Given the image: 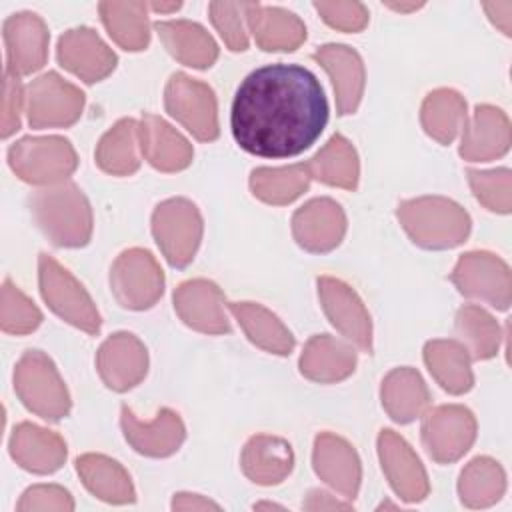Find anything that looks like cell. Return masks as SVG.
<instances>
[{"instance_id": "obj_8", "label": "cell", "mask_w": 512, "mask_h": 512, "mask_svg": "<svg viewBox=\"0 0 512 512\" xmlns=\"http://www.w3.org/2000/svg\"><path fill=\"white\" fill-rule=\"evenodd\" d=\"M26 114L32 128L68 126L76 122L84 106V94L56 72H48L26 88Z\"/></svg>"}, {"instance_id": "obj_2", "label": "cell", "mask_w": 512, "mask_h": 512, "mask_svg": "<svg viewBox=\"0 0 512 512\" xmlns=\"http://www.w3.org/2000/svg\"><path fill=\"white\" fill-rule=\"evenodd\" d=\"M38 228L56 246H84L92 232L90 206L74 184L38 190L30 196Z\"/></svg>"}, {"instance_id": "obj_30", "label": "cell", "mask_w": 512, "mask_h": 512, "mask_svg": "<svg viewBox=\"0 0 512 512\" xmlns=\"http://www.w3.org/2000/svg\"><path fill=\"white\" fill-rule=\"evenodd\" d=\"M428 390L420 374L412 368H398L390 372L382 384V404L392 420L412 422L428 406Z\"/></svg>"}, {"instance_id": "obj_18", "label": "cell", "mask_w": 512, "mask_h": 512, "mask_svg": "<svg viewBox=\"0 0 512 512\" xmlns=\"http://www.w3.org/2000/svg\"><path fill=\"white\" fill-rule=\"evenodd\" d=\"M122 430L136 452L146 456H168L184 440V424L176 412L162 408L154 422L142 424L128 406H122Z\"/></svg>"}, {"instance_id": "obj_38", "label": "cell", "mask_w": 512, "mask_h": 512, "mask_svg": "<svg viewBox=\"0 0 512 512\" xmlns=\"http://www.w3.org/2000/svg\"><path fill=\"white\" fill-rule=\"evenodd\" d=\"M466 104L454 90H436L428 94L422 106V124L430 136L442 144H450L460 130Z\"/></svg>"}, {"instance_id": "obj_43", "label": "cell", "mask_w": 512, "mask_h": 512, "mask_svg": "<svg viewBox=\"0 0 512 512\" xmlns=\"http://www.w3.org/2000/svg\"><path fill=\"white\" fill-rule=\"evenodd\" d=\"M24 102V92L18 76L4 70V98H2V138H8L20 128V108Z\"/></svg>"}, {"instance_id": "obj_19", "label": "cell", "mask_w": 512, "mask_h": 512, "mask_svg": "<svg viewBox=\"0 0 512 512\" xmlns=\"http://www.w3.org/2000/svg\"><path fill=\"white\" fill-rule=\"evenodd\" d=\"M378 452L392 488L408 502L422 500L428 492L426 474L410 446L392 430H382L378 438Z\"/></svg>"}, {"instance_id": "obj_24", "label": "cell", "mask_w": 512, "mask_h": 512, "mask_svg": "<svg viewBox=\"0 0 512 512\" xmlns=\"http://www.w3.org/2000/svg\"><path fill=\"white\" fill-rule=\"evenodd\" d=\"M314 468L330 486L346 498H354L360 484V462L348 442L332 434H320L314 444Z\"/></svg>"}, {"instance_id": "obj_20", "label": "cell", "mask_w": 512, "mask_h": 512, "mask_svg": "<svg viewBox=\"0 0 512 512\" xmlns=\"http://www.w3.org/2000/svg\"><path fill=\"white\" fill-rule=\"evenodd\" d=\"M312 58L322 64L332 78L338 114H352L360 102L364 88V66L360 56L348 46L326 44L318 48Z\"/></svg>"}, {"instance_id": "obj_23", "label": "cell", "mask_w": 512, "mask_h": 512, "mask_svg": "<svg viewBox=\"0 0 512 512\" xmlns=\"http://www.w3.org/2000/svg\"><path fill=\"white\" fill-rule=\"evenodd\" d=\"M10 454L22 468L46 474L62 466L66 458V444L58 434L24 422L12 432Z\"/></svg>"}, {"instance_id": "obj_4", "label": "cell", "mask_w": 512, "mask_h": 512, "mask_svg": "<svg viewBox=\"0 0 512 512\" xmlns=\"http://www.w3.org/2000/svg\"><path fill=\"white\" fill-rule=\"evenodd\" d=\"M14 388L22 404L44 420H60L70 410V398L52 360L40 350H28L14 372Z\"/></svg>"}, {"instance_id": "obj_11", "label": "cell", "mask_w": 512, "mask_h": 512, "mask_svg": "<svg viewBox=\"0 0 512 512\" xmlns=\"http://www.w3.org/2000/svg\"><path fill=\"white\" fill-rule=\"evenodd\" d=\"M474 418L462 406H440L424 418L422 442L436 462L460 458L474 440Z\"/></svg>"}, {"instance_id": "obj_15", "label": "cell", "mask_w": 512, "mask_h": 512, "mask_svg": "<svg viewBox=\"0 0 512 512\" xmlns=\"http://www.w3.org/2000/svg\"><path fill=\"white\" fill-rule=\"evenodd\" d=\"M58 62L92 84L108 76L116 66V54L90 28L68 30L58 40Z\"/></svg>"}, {"instance_id": "obj_21", "label": "cell", "mask_w": 512, "mask_h": 512, "mask_svg": "<svg viewBox=\"0 0 512 512\" xmlns=\"http://www.w3.org/2000/svg\"><path fill=\"white\" fill-rule=\"evenodd\" d=\"M222 292L208 280H190L174 292V306L180 318L202 332L222 334L230 332L228 320L222 312Z\"/></svg>"}, {"instance_id": "obj_6", "label": "cell", "mask_w": 512, "mask_h": 512, "mask_svg": "<svg viewBox=\"0 0 512 512\" xmlns=\"http://www.w3.org/2000/svg\"><path fill=\"white\" fill-rule=\"evenodd\" d=\"M8 162L22 180L48 184L66 178L76 168V154L60 136L22 138L10 146Z\"/></svg>"}, {"instance_id": "obj_10", "label": "cell", "mask_w": 512, "mask_h": 512, "mask_svg": "<svg viewBox=\"0 0 512 512\" xmlns=\"http://www.w3.org/2000/svg\"><path fill=\"white\" fill-rule=\"evenodd\" d=\"M164 100L166 110L198 140H214L218 136L216 98L210 86L178 72L170 78Z\"/></svg>"}, {"instance_id": "obj_33", "label": "cell", "mask_w": 512, "mask_h": 512, "mask_svg": "<svg viewBox=\"0 0 512 512\" xmlns=\"http://www.w3.org/2000/svg\"><path fill=\"white\" fill-rule=\"evenodd\" d=\"M148 4L144 2H102L100 16L108 34L126 50L146 48L148 34Z\"/></svg>"}, {"instance_id": "obj_9", "label": "cell", "mask_w": 512, "mask_h": 512, "mask_svg": "<svg viewBox=\"0 0 512 512\" xmlns=\"http://www.w3.org/2000/svg\"><path fill=\"white\" fill-rule=\"evenodd\" d=\"M110 286L116 300L124 308L144 310L150 308L162 294L164 276L150 252L134 248L114 262Z\"/></svg>"}, {"instance_id": "obj_16", "label": "cell", "mask_w": 512, "mask_h": 512, "mask_svg": "<svg viewBox=\"0 0 512 512\" xmlns=\"http://www.w3.org/2000/svg\"><path fill=\"white\" fill-rule=\"evenodd\" d=\"M294 238L310 252H328L340 244L346 218L342 208L330 198H316L302 206L292 218Z\"/></svg>"}, {"instance_id": "obj_17", "label": "cell", "mask_w": 512, "mask_h": 512, "mask_svg": "<svg viewBox=\"0 0 512 512\" xmlns=\"http://www.w3.org/2000/svg\"><path fill=\"white\" fill-rule=\"evenodd\" d=\"M146 348L138 338L118 332L108 338L98 352V370L108 388L124 392L136 386L146 374Z\"/></svg>"}, {"instance_id": "obj_44", "label": "cell", "mask_w": 512, "mask_h": 512, "mask_svg": "<svg viewBox=\"0 0 512 512\" xmlns=\"http://www.w3.org/2000/svg\"><path fill=\"white\" fill-rule=\"evenodd\" d=\"M470 184L474 188V194L480 202H484L490 210H500V204L496 200V190H506L510 182L508 170H492V172H468Z\"/></svg>"}, {"instance_id": "obj_27", "label": "cell", "mask_w": 512, "mask_h": 512, "mask_svg": "<svg viewBox=\"0 0 512 512\" xmlns=\"http://www.w3.org/2000/svg\"><path fill=\"white\" fill-rule=\"evenodd\" d=\"M292 448L286 440L258 434L250 438L242 454V468L258 484H278L292 470Z\"/></svg>"}, {"instance_id": "obj_32", "label": "cell", "mask_w": 512, "mask_h": 512, "mask_svg": "<svg viewBox=\"0 0 512 512\" xmlns=\"http://www.w3.org/2000/svg\"><path fill=\"white\" fill-rule=\"evenodd\" d=\"M76 470L84 478L88 490L94 492L98 498L108 502L134 500V488L130 484V478L118 462L106 456L86 454L76 460Z\"/></svg>"}, {"instance_id": "obj_26", "label": "cell", "mask_w": 512, "mask_h": 512, "mask_svg": "<svg viewBox=\"0 0 512 512\" xmlns=\"http://www.w3.org/2000/svg\"><path fill=\"white\" fill-rule=\"evenodd\" d=\"M154 28L168 52L182 64L194 68H208L214 64L218 56L216 42L200 24L188 20H170L156 22Z\"/></svg>"}, {"instance_id": "obj_47", "label": "cell", "mask_w": 512, "mask_h": 512, "mask_svg": "<svg viewBox=\"0 0 512 512\" xmlns=\"http://www.w3.org/2000/svg\"><path fill=\"white\" fill-rule=\"evenodd\" d=\"M254 508H282V506H276V504H256Z\"/></svg>"}, {"instance_id": "obj_22", "label": "cell", "mask_w": 512, "mask_h": 512, "mask_svg": "<svg viewBox=\"0 0 512 512\" xmlns=\"http://www.w3.org/2000/svg\"><path fill=\"white\" fill-rule=\"evenodd\" d=\"M244 16L262 50H296L306 38L302 20L282 8L244 4Z\"/></svg>"}, {"instance_id": "obj_42", "label": "cell", "mask_w": 512, "mask_h": 512, "mask_svg": "<svg viewBox=\"0 0 512 512\" xmlns=\"http://www.w3.org/2000/svg\"><path fill=\"white\" fill-rule=\"evenodd\" d=\"M326 24L344 32H358L368 22V10L360 2H314Z\"/></svg>"}, {"instance_id": "obj_13", "label": "cell", "mask_w": 512, "mask_h": 512, "mask_svg": "<svg viewBox=\"0 0 512 512\" xmlns=\"http://www.w3.org/2000/svg\"><path fill=\"white\" fill-rule=\"evenodd\" d=\"M6 70L14 76L36 72L46 62L48 28L32 12L12 14L4 22Z\"/></svg>"}, {"instance_id": "obj_5", "label": "cell", "mask_w": 512, "mask_h": 512, "mask_svg": "<svg viewBox=\"0 0 512 512\" xmlns=\"http://www.w3.org/2000/svg\"><path fill=\"white\" fill-rule=\"evenodd\" d=\"M152 232L166 260L182 268L192 258L202 236V218L196 206L184 198L162 202L152 216Z\"/></svg>"}, {"instance_id": "obj_37", "label": "cell", "mask_w": 512, "mask_h": 512, "mask_svg": "<svg viewBox=\"0 0 512 512\" xmlns=\"http://www.w3.org/2000/svg\"><path fill=\"white\" fill-rule=\"evenodd\" d=\"M136 136L138 124L130 118L120 120L98 144L96 162L102 170L110 174H132L140 160L136 154Z\"/></svg>"}, {"instance_id": "obj_36", "label": "cell", "mask_w": 512, "mask_h": 512, "mask_svg": "<svg viewBox=\"0 0 512 512\" xmlns=\"http://www.w3.org/2000/svg\"><path fill=\"white\" fill-rule=\"evenodd\" d=\"M310 182L308 164H294L288 168H258L250 176L254 196L270 204H286L298 198Z\"/></svg>"}, {"instance_id": "obj_3", "label": "cell", "mask_w": 512, "mask_h": 512, "mask_svg": "<svg viewBox=\"0 0 512 512\" xmlns=\"http://www.w3.org/2000/svg\"><path fill=\"white\" fill-rule=\"evenodd\" d=\"M398 218L410 238L424 248H452L470 230L468 214L446 198H418L400 204Z\"/></svg>"}, {"instance_id": "obj_41", "label": "cell", "mask_w": 512, "mask_h": 512, "mask_svg": "<svg viewBox=\"0 0 512 512\" xmlns=\"http://www.w3.org/2000/svg\"><path fill=\"white\" fill-rule=\"evenodd\" d=\"M244 14V4H234V2H212L210 4V20L228 44L230 50L242 52L248 48V38L242 26V16Z\"/></svg>"}, {"instance_id": "obj_35", "label": "cell", "mask_w": 512, "mask_h": 512, "mask_svg": "<svg viewBox=\"0 0 512 512\" xmlns=\"http://www.w3.org/2000/svg\"><path fill=\"white\" fill-rule=\"evenodd\" d=\"M308 170L310 176L332 186L354 190L358 184L356 152L352 144L340 134H334L328 144L308 162Z\"/></svg>"}, {"instance_id": "obj_7", "label": "cell", "mask_w": 512, "mask_h": 512, "mask_svg": "<svg viewBox=\"0 0 512 512\" xmlns=\"http://www.w3.org/2000/svg\"><path fill=\"white\" fill-rule=\"evenodd\" d=\"M40 292L60 318L86 330L88 334L98 332L100 314L90 296L66 268L46 254L40 256Z\"/></svg>"}, {"instance_id": "obj_39", "label": "cell", "mask_w": 512, "mask_h": 512, "mask_svg": "<svg viewBox=\"0 0 512 512\" xmlns=\"http://www.w3.org/2000/svg\"><path fill=\"white\" fill-rule=\"evenodd\" d=\"M456 330L468 342L474 358H490L498 348V326L478 306H464L458 312Z\"/></svg>"}, {"instance_id": "obj_40", "label": "cell", "mask_w": 512, "mask_h": 512, "mask_svg": "<svg viewBox=\"0 0 512 512\" xmlns=\"http://www.w3.org/2000/svg\"><path fill=\"white\" fill-rule=\"evenodd\" d=\"M42 320L40 310L10 280L2 288V330L10 334L32 332Z\"/></svg>"}, {"instance_id": "obj_12", "label": "cell", "mask_w": 512, "mask_h": 512, "mask_svg": "<svg viewBox=\"0 0 512 512\" xmlns=\"http://www.w3.org/2000/svg\"><path fill=\"white\" fill-rule=\"evenodd\" d=\"M458 290L472 298H484L492 306L506 310L510 302L508 266L492 254L474 252L460 258L454 274Z\"/></svg>"}, {"instance_id": "obj_1", "label": "cell", "mask_w": 512, "mask_h": 512, "mask_svg": "<svg viewBox=\"0 0 512 512\" xmlns=\"http://www.w3.org/2000/svg\"><path fill=\"white\" fill-rule=\"evenodd\" d=\"M320 80L300 64H266L238 86L230 128L236 144L260 158H292L308 150L328 122Z\"/></svg>"}, {"instance_id": "obj_25", "label": "cell", "mask_w": 512, "mask_h": 512, "mask_svg": "<svg viewBox=\"0 0 512 512\" xmlns=\"http://www.w3.org/2000/svg\"><path fill=\"white\" fill-rule=\"evenodd\" d=\"M138 136L142 140V152L148 162L164 172L182 170L192 160V148L184 136H180L162 118L144 114L138 126Z\"/></svg>"}, {"instance_id": "obj_45", "label": "cell", "mask_w": 512, "mask_h": 512, "mask_svg": "<svg viewBox=\"0 0 512 512\" xmlns=\"http://www.w3.org/2000/svg\"><path fill=\"white\" fill-rule=\"evenodd\" d=\"M182 4L180 2H172V4H158V2H154V4H148V8H152L154 12H172V10H178Z\"/></svg>"}, {"instance_id": "obj_34", "label": "cell", "mask_w": 512, "mask_h": 512, "mask_svg": "<svg viewBox=\"0 0 512 512\" xmlns=\"http://www.w3.org/2000/svg\"><path fill=\"white\" fill-rule=\"evenodd\" d=\"M424 360L444 390L452 394L470 390L472 372L468 366L466 348L462 344L446 340L428 342L424 348Z\"/></svg>"}, {"instance_id": "obj_46", "label": "cell", "mask_w": 512, "mask_h": 512, "mask_svg": "<svg viewBox=\"0 0 512 512\" xmlns=\"http://www.w3.org/2000/svg\"><path fill=\"white\" fill-rule=\"evenodd\" d=\"M390 8H394V10H404V12H408V10H416V8H420L422 4H388Z\"/></svg>"}, {"instance_id": "obj_31", "label": "cell", "mask_w": 512, "mask_h": 512, "mask_svg": "<svg viewBox=\"0 0 512 512\" xmlns=\"http://www.w3.org/2000/svg\"><path fill=\"white\" fill-rule=\"evenodd\" d=\"M228 308L254 344L282 356L292 352L294 338L272 312L252 302H230Z\"/></svg>"}, {"instance_id": "obj_28", "label": "cell", "mask_w": 512, "mask_h": 512, "mask_svg": "<svg viewBox=\"0 0 512 512\" xmlns=\"http://www.w3.org/2000/svg\"><path fill=\"white\" fill-rule=\"evenodd\" d=\"M508 150V122L492 106H478L470 126H464L460 154L468 160H488Z\"/></svg>"}, {"instance_id": "obj_29", "label": "cell", "mask_w": 512, "mask_h": 512, "mask_svg": "<svg viewBox=\"0 0 512 512\" xmlns=\"http://www.w3.org/2000/svg\"><path fill=\"white\" fill-rule=\"evenodd\" d=\"M354 364H356L354 350L330 338L328 334L314 336L300 358L302 374L318 382L342 380L354 370Z\"/></svg>"}, {"instance_id": "obj_14", "label": "cell", "mask_w": 512, "mask_h": 512, "mask_svg": "<svg viewBox=\"0 0 512 512\" xmlns=\"http://www.w3.org/2000/svg\"><path fill=\"white\" fill-rule=\"evenodd\" d=\"M318 294L330 322L364 352L372 350L370 316L356 292L340 280L318 278Z\"/></svg>"}]
</instances>
